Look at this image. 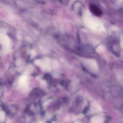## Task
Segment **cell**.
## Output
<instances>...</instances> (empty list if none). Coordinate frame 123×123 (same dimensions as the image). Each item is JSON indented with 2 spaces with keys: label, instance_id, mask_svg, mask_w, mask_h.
Segmentation results:
<instances>
[{
  "label": "cell",
  "instance_id": "1",
  "mask_svg": "<svg viewBox=\"0 0 123 123\" xmlns=\"http://www.w3.org/2000/svg\"><path fill=\"white\" fill-rule=\"evenodd\" d=\"M90 10L93 15L96 16H100L102 15V11L97 6L94 5L90 6Z\"/></svg>",
  "mask_w": 123,
  "mask_h": 123
}]
</instances>
